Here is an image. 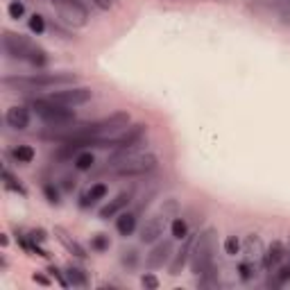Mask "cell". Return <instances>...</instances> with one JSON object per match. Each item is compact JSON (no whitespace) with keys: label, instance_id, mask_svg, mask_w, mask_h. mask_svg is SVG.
<instances>
[{"label":"cell","instance_id":"9c48e42d","mask_svg":"<svg viewBox=\"0 0 290 290\" xmlns=\"http://www.w3.org/2000/svg\"><path fill=\"white\" fill-rule=\"evenodd\" d=\"M163 229H166V213L163 215H152L150 220H145V225L141 227V236L138 241L143 245H152L163 236Z\"/></svg>","mask_w":290,"mask_h":290},{"label":"cell","instance_id":"ffe728a7","mask_svg":"<svg viewBox=\"0 0 290 290\" xmlns=\"http://www.w3.org/2000/svg\"><path fill=\"white\" fill-rule=\"evenodd\" d=\"M66 276H68L70 286H80V288H84V286L89 283V279H86V272H84L82 268H75V265H70V268L66 270Z\"/></svg>","mask_w":290,"mask_h":290},{"label":"cell","instance_id":"d6986e66","mask_svg":"<svg viewBox=\"0 0 290 290\" xmlns=\"http://www.w3.org/2000/svg\"><path fill=\"white\" fill-rule=\"evenodd\" d=\"M116 229H118V234L125 236V238L131 236L134 234V229H136V215L134 213H123L116 222Z\"/></svg>","mask_w":290,"mask_h":290},{"label":"cell","instance_id":"8fae6325","mask_svg":"<svg viewBox=\"0 0 290 290\" xmlns=\"http://www.w3.org/2000/svg\"><path fill=\"white\" fill-rule=\"evenodd\" d=\"M145 134H147V125H145V123L131 125L129 129H127V131L123 134V136L113 138V150H120V147H129V145L141 143Z\"/></svg>","mask_w":290,"mask_h":290},{"label":"cell","instance_id":"836d02e7","mask_svg":"<svg viewBox=\"0 0 290 290\" xmlns=\"http://www.w3.org/2000/svg\"><path fill=\"white\" fill-rule=\"evenodd\" d=\"M43 195H46V200H48L50 204H59V191H57L52 184H46V186H43Z\"/></svg>","mask_w":290,"mask_h":290},{"label":"cell","instance_id":"ab89813d","mask_svg":"<svg viewBox=\"0 0 290 290\" xmlns=\"http://www.w3.org/2000/svg\"><path fill=\"white\" fill-rule=\"evenodd\" d=\"M93 5H96L97 9H102V12H107V9H111V0H91Z\"/></svg>","mask_w":290,"mask_h":290},{"label":"cell","instance_id":"5b68a950","mask_svg":"<svg viewBox=\"0 0 290 290\" xmlns=\"http://www.w3.org/2000/svg\"><path fill=\"white\" fill-rule=\"evenodd\" d=\"M157 163H159L157 154H138V157H129L123 163L113 166V173L118 177H138V175H145V173H150V170H154Z\"/></svg>","mask_w":290,"mask_h":290},{"label":"cell","instance_id":"f546056e","mask_svg":"<svg viewBox=\"0 0 290 290\" xmlns=\"http://www.w3.org/2000/svg\"><path fill=\"white\" fill-rule=\"evenodd\" d=\"M141 286H143L145 290H157L159 288V279H157L152 272H145V274L141 276Z\"/></svg>","mask_w":290,"mask_h":290},{"label":"cell","instance_id":"3957f363","mask_svg":"<svg viewBox=\"0 0 290 290\" xmlns=\"http://www.w3.org/2000/svg\"><path fill=\"white\" fill-rule=\"evenodd\" d=\"M32 109H34L36 116L41 118L46 125H50V127H59V125H66V123H73V120H75V113H73L70 107L52 102L50 97H46V100H34Z\"/></svg>","mask_w":290,"mask_h":290},{"label":"cell","instance_id":"4fadbf2b","mask_svg":"<svg viewBox=\"0 0 290 290\" xmlns=\"http://www.w3.org/2000/svg\"><path fill=\"white\" fill-rule=\"evenodd\" d=\"M131 197H134V191H123V193H118L116 197L107 204V207L100 209V213H97V215H100L102 220H109V218H113L116 213H120V211L129 204Z\"/></svg>","mask_w":290,"mask_h":290},{"label":"cell","instance_id":"e575fe53","mask_svg":"<svg viewBox=\"0 0 290 290\" xmlns=\"http://www.w3.org/2000/svg\"><path fill=\"white\" fill-rule=\"evenodd\" d=\"M274 276H276V281L281 283V286H283V283H288V281H290V263L281 265V268L274 272Z\"/></svg>","mask_w":290,"mask_h":290},{"label":"cell","instance_id":"4316f807","mask_svg":"<svg viewBox=\"0 0 290 290\" xmlns=\"http://www.w3.org/2000/svg\"><path fill=\"white\" fill-rule=\"evenodd\" d=\"M30 30L34 32V34H43L46 32V21H43V16H39V14H34V16H30Z\"/></svg>","mask_w":290,"mask_h":290},{"label":"cell","instance_id":"7c38bea8","mask_svg":"<svg viewBox=\"0 0 290 290\" xmlns=\"http://www.w3.org/2000/svg\"><path fill=\"white\" fill-rule=\"evenodd\" d=\"M191 249H193V236H186L184 238V245H181L177 252L173 254V258H170V274L177 276L181 274V270H184V265H186V261L191 258Z\"/></svg>","mask_w":290,"mask_h":290},{"label":"cell","instance_id":"60d3db41","mask_svg":"<svg viewBox=\"0 0 290 290\" xmlns=\"http://www.w3.org/2000/svg\"><path fill=\"white\" fill-rule=\"evenodd\" d=\"M7 242H9V238H7V236H5V234H2V236H0V245H2V247H5V245H7Z\"/></svg>","mask_w":290,"mask_h":290},{"label":"cell","instance_id":"603a6c76","mask_svg":"<svg viewBox=\"0 0 290 290\" xmlns=\"http://www.w3.org/2000/svg\"><path fill=\"white\" fill-rule=\"evenodd\" d=\"M93 163H96V157H93V154L91 152H80L75 157V168L77 170H91V168H93Z\"/></svg>","mask_w":290,"mask_h":290},{"label":"cell","instance_id":"7402d4cb","mask_svg":"<svg viewBox=\"0 0 290 290\" xmlns=\"http://www.w3.org/2000/svg\"><path fill=\"white\" fill-rule=\"evenodd\" d=\"M170 234H173V238H177V241H184L188 236V225L184 218H175L173 225H170Z\"/></svg>","mask_w":290,"mask_h":290},{"label":"cell","instance_id":"b9f144b4","mask_svg":"<svg viewBox=\"0 0 290 290\" xmlns=\"http://www.w3.org/2000/svg\"><path fill=\"white\" fill-rule=\"evenodd\" d=\"M286 249H288V258H290V236H288V247Z\"/></svg>","mask_w":290,"mask_h":290},{"label":"cell","instance_id":"e0dca14e","mask_svg":"<svg viewBox=\"0 0 290 290\" xmlns=\"http://www.w3.org/2000/svg\"><path fill=\"white\" fill-rule=\"evenodd\" d=\"M242 252H245V256H247V261H258V258H263L261 238H258L256 234H249L247 238H245V242H242Z\"/></svg>","mask_w":290,"mask_h":290},{"label":"cell","instance_id":"7a4b0ae2","mask_svg":"<svg viewBox=\"0 0 290 290\" xmlns=\"http://www.w3.org/2000/svg\"><path fill=\"white\" fill-rule=\"evenodd\" d=\"M77 75L73 73H46V75L34 77H5V86H16V89H39V86H57V84H75Z\"/></svg>","mask_w":290,"mask_h":290},{"label":"cell","instance_id":"8d00e7d4","mask_svg":"<svg viewBox=\"0 0 290 290\" xmlns=\"http://www.w3.org/2000/svg\"><path fill=\"white\" fill-rule=\"evenodd\" d=\"M281 21L290 23V0H283L281 2Z\"/></svg>","mask_w":290,"mask_h":290},{"label":"cell","instance_id":"484cf974","mask_svg":"<svg viewBox=\"0 0 290 290\" xmlns=\"http://www.w3.org/2000/svg\"><path fill=\"white\" fill-rule=\"evenodd\" d=\"M2 179H5V186L9 188V191H16V193H21V195H25V188L18 184V181L12 177V173L9 170H2Z\"/></svg>","mask_w":290,"mask_h":290},{"label":"cell","instance_id":"d590c367","mask_svg":"<svg viewBox=\"0 0 290 290\" xmlns=\"http://www.w3.org/2000/svg\"><path fill=\"white\" fill-rule=\"evenodd\" d=\"M75 186H77V179L73 177V175H66V177L62 179V188H64V191H73Z\"/></svg>","mask_w":290,"mask_h":290},{"label":"cell","instance_id":"74e56055","mask_svg":"<svg viewBox=\"0 0 290 290\" xmlns=\"http://www.w3.org/2000/svg\"><path fill=\"white\" fill-rule=\"evenodd\" d=\"M30 238H32V241H36V242H43L48 236H46V231H43V229H32V231H30Z\"/></svg>","mask_w":290,"mask_h":290},{"label":"cell","instance_id":"d6a6232c","mask_svg":"<svg viewBox=\"0 0 290 290\" xmlns=\"http://www.w3.org/2000/svg\"><path fill=\"white\" fill-rule=\"evenodd\" d=\"M48 272H50V274H52V276H55V279H57V283H59L62 288H68V286H70L68 276H64V274H66V272H62V270H59V268H55V265H50V268H48Z\"/></svg>","mask_w":290,"mask_h":290},{"label":"cell","instance_id":"5bb4252c","mask_svg":"<svg viewBox=\"0 0 290 290\" xmlns=\"http://www.w3.org/2000/svg\"><path fill=\"white\" fill-rule=\"evenodd\" d=\"M286 256H288V249L283 247V242H279V241H274L272 242V245H270L268 247V252H263V268L268 270H274L276 265H279V263L283 261V258H286Z\"/></svg>","mask_w":290,"mask_h":290},{"label":"cell","instance_id":"d4e9b609","mask_svg":"<svg viewBox=\"0 0 290 290\" xmlns=\"http://www.w3.org/2000/svg\"><path fill=\"white\" fill-rule=\"evenodd\" d=\"M109 236H104V234H96L93 238H91V247L96 249V252H107L109 249Z\"/></svg>","mask_w":290,"mask_h":290},{"label":"cell","instance_id":"ac0fdd59","mask_svg":"<svg viewBox=\"0 0 290 290\" xmlns=\"http://www.w3.org/2000/svg\"><path fill=\"white\" fill-rule=\"evenodd\" d=\"M104 195H107V184H93L89 188V193L82 195V200H80V207H91V204H96L97 200H102Z\"/></svg>","mask_w":290,"mask_h":290},{"label":"cell","instance_id":"1f68e13d","mask_svg":"<svg viewBox=\"0 0 290 290\" xmlns=\"http://www.w3.org/2000/svg\"><path fill=\"white\" fill-rule=\"evenodd\" d=\"M23 14H25V5H23L21 0H14V2H9V16H12L14 21L23 18Z\"/></svg>","mask_w":290,"mask_h":290},{"label":"cell","instance_id":"52a82bcc","mask_svg":"<svg viewBox=\"0 0 290 290\" xmlns=\"http://www.w3.org/2000/svg\"><path fill=\"white\" fill-rule=\"evenodd\" d=\"M32 43L21 34H14V32H2V50L5 55H9L12 59H30V52H32Z\"/></svg>","mask_w":290,"mask_h":290},{"label":"cell","instance_id":"277c9868","mask_svg":"<svg viewBox=\"0 0 290 290\" xmlns=\"http://www.w3.org/2000/svg\"><path fill=\"white\" fill-rule=\"evenodd\" d=\"M57 16L70 28H84L89 23V9L84 0H50Z\"/></svg>","mask_w":290,"mask_h":290},{"label":"cell","instance_id":"ba28073f","mask_svg":"<svg viewBox=\"0 0 290 290\" xmlns=\"http://www.w3.org/2000/svg\"><path fill=\"white\" fill-rule=\"evenodd\" d=\"M170 258H173V241H168V238L166 241H157L152 252L145 256V265H147V270H159Z\"/></svg>","mask_w":290,"mask_h":290},{"label":"cell","instance_id":"83f0119b","mask_svg":"<svg viewBox=\"0 0 290 290\" xmlns=\"http://www.w3.org/2000/svg\"><path fill=\"white\" fill-rule=\"evenodd\" d=\"M30 64H34V66H46V62H48V57H46V52H43L41 48H32V52H30Z\"/></svg>","mask_w":290,"mask_h":290},{"label":"cell","instance_id":"cb8c5ba5","mask_svg":"<svg viewBox=\"0 0 290 290\" xmlns=\"http://www.w3.org/2000/svg\"><path fill=\"white\" fill-rule=\"evenodd\" d=\"M238 272H241V279L242 281H249V279H254L258 272H256V265L252 261H245L238 265Z\"/></svg>","mask_w":290,"mask_h":290},{"label":"cell","instance_id":"6da1fadb","mask_svg":"<svg viewBox=\"0 0 290 290\" xmlns=\"http://www.w3.org/2000/svg\"><path fill=\"white\" fill-rule=\"evenodd\" d=\"M215 238L218 231L213 227L204 229L197 234L193 241V249H191V272L195 276L204 274L207 270L213 268V252H215Z\"/></svg>","mask_w":290,"mask_h":290},{"label":"cell","instance_id":"8992f818","mask_svg":"<svg viewBox=\"0 0 290 290\" xmlns=\"http://www.w3.org/2000/svg\"><path fill=\"white\" fill-rule=\"evenodd\" d=\"M48 97L57 104H64V107H77V104L89 102L91 97H93V91H91L89 86H70V89L50 93Z\"/></svg>","mask_w":290,"mask_h":290},{"label":"cell","instance_id":"44dd1931","mask_svg":"<svg viewBox=\"0 0 290 290\" xmlns=\"http://www.w3.org/2000/svg\"><path fill=\"white\" fill-rule=\"evenodd\" d=\"M14 159L18 161V163H30V161L34 159V147L32 145H18V147H14Z\"/></svg>","mask_w":290,"mask_h":290},{"label":"cell","instance_id":"2e32d148","mask_svg":"<svg viewBox=\"0 0 290 290\" xmlns=\"http://www.w3.org/2000/svg\"><path fill=\"white\" fill-rule=\"evenodd\" d=\"M5 120H7V125L12 127V129H25L30 125V109H25V107H12V109H7V116H5Z\"/></svg>","mask_w":290,"mask_h":290},{"label":"cell","instance_id":"f35d334b","mask_svg":"<svg viewBox=\"0 0 290 290\" xmlns=\"http://www.w3.org/2000/svg\"><path fill=\"white\" fill-rule=\"evenodd\" d=\"M32 281H36L39 286H50V279H48V276L39 274V272H34V274H32Z\"/></svg>","mask_w":290,"mask_h":290},{"label":"cell","instance_id":"f1b7e54d","mask_svg":"<svg viewBox=\"0 0 290 290\" xmlns=\"http://www.w3.org/2000/svg\"><path fill=\"white\" fill-rule=\"evenodd\" d=\"M225 252H227L229 256L241 254V241H238L236 236H227V241H225Z\"/></svg>","mask_w":290,"mask_h":290},{"label":"cell","instance_id":"4dcf8cb0","mask_svg":"<svg viewBox=\"0 0 290 290\" xmlns=\"http://www.w3.org/2000/svg\"><path fill=\"white\" fill-rule=\"evenodd\" d=\"M120 261H123V265H127V268H136V263H138L136 249H125L123 256H120Z\"/></svg>","mask_w":290,"mask_h":290},{"label":"cell","instance_id":"30bf717a","mask_svg":"<svg viewBox=\"0 0 290 290\" xmlns=\"http://www.w3.org/2000/svg\"><path fill=\"white\" fill-rule=\"evenodd\" d=\"M131 120V116L127 111H116V113H111V116L102 118V120H96V131L97 136H104V134H113V131L123 129L127 127Z\"/></svg>","mask_w":290,"mask_h":290},{"label":"cell","instance_id":"9a60e30c","mask_svg":"<svg viewBox=\"0 0 290 290\" xmlns=\"http://www.w3.org/2000/svg\"><path fill=\"white\" fill-rule=\"evenodd\" d=\"M55 236H57V241L62 242L64 245V249H66V252H68V254H73V256H77V258H86V252H84V247L82 245H80V242L75 241V238H73V236L68 234V231H66V229L64 227H55Z\"/></svg>","mask_w":290,"mask_h":290}]
</instances>
